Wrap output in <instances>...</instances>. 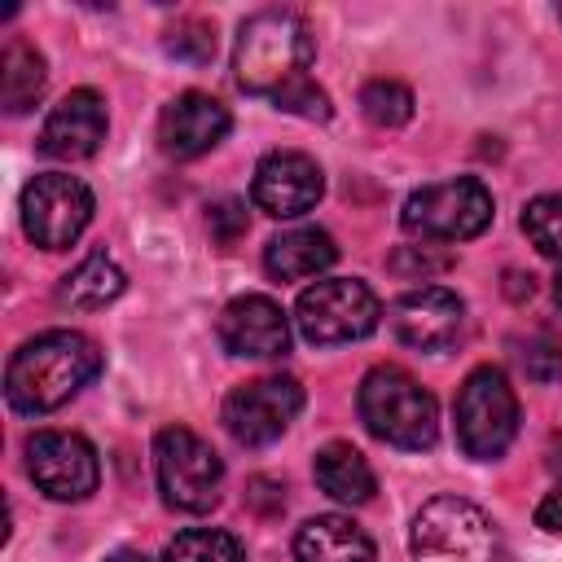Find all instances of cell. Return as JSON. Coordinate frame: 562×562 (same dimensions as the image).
I'll return each mask as SVG.
<instances>
[{
  "label": "cell",
  "instance_id": "cell-1",
  "mask_svg": "<svg viewBox=\"0 0 562 562\" xmlns=\"http://www.w3.org/2000/svg\"><path fill=\"white\" fill-rule=\"evenodd\" d=\"M101 373V347L79 329H48L26 338L4 369V400L13 413H53Z\"/></svg>",
  "mask_w": 562,
  "mask_h": 562
},
{
  "label": "cell",
  "instance_id": "cell-2",
  "mask_svg": "<svg viewBox=\"0 0 562 562\" xmlns=\"http://www.w3.org/2000/svg\"><path fill=\"white\" fill-rule=\"evenodd\" d=\"M316 40L307 22L290 9H263L241 22L233 44V79L250 97H277L290 83L307 79Z\"/></svg>",
  "mask_w": 562,
  "mask_h": 562
},
{
  "label": "cell",
  "instance_id": "cell-3",
  "mask_svg": "<svg viewBox=\"0 0 562 562\" xmlns=\"http://www.w3.org/2000/svg\"><path fill=\"white\" fill-rule=\"evenodd\" d=\"M360 422L369 426L373 439L404 448V452H422L439 439V404L435 395L400 364H378L364 373L360 395H356Z\"/></svg>",
  "mask_w": 562,
  "mask_h": 562
},
{
  "label": "cell",
  "instance_id": "cell-4",
  "mask_svg": "<svg viewBox=\"0 0 562 562\" xmlns=\"http://www.w3.org/2000/svg\"><path fill=\"white\" fill-rule=\"evenodd\" d=\"M154 474H158L162 501L171 509H180V514H206L220 501V487H224V461L189 426L158 430V439H154Z\"/></svg>",
  "mask_w": 562,
  "mask_h": 562
},
{
  "label": "cell",
  "instance_id": "cell-5",
  "mask_svg": "<svg viewBox=\"0 0 562 562\" xmlns=\"http://www.w3.org/2000/svg\"><path fill=\"white\" fill-rule=\"evenodd\" d=\"M518 435V400L496 364H479L457 391V443L474 461L501 457Z\"/></svg>",
  "mask_w": 562,
  "mask_h": 562
},
{
  "label": "cell",
  "instance_id": "cell-6",
  "mask_svg": "<svg viewBox=\"0 0 562 562\" xmlns=\"http://www.w3.org/2000/svg\"><path fill=\"white\" fill-rule=\"evenodd\" d=\"M413 562H492L496 536L487 514L461 496H435L417 509L408 531Z\"/></svg>",
  "mask_w": 562,
  "mask_h": 562
},
{
  "label": "cell",
  "instance_id": "cell-7",
  "mask_svg": "<svg viewBox=\"0 0 562 562\" xmlns=\"http://www.w3.org/2000/svg\"><path fill=\"white\" fill-rule=\"evenodd\" d=\"M294 321L307 342L334 347V342H356L373 334L382 321V303L360 277H329L299 294Z\"/></svg>",
  "mask_w": 562,
  "mask_h": 562
},
{
  "label": "cell",
  "instance_id": "cell-8",
  "mask_svg": "<svg viewBox=\"0 0 562 562\" xmlns=\"http://www.w3.org/2000/svg\"><path fill=\"white\" fill-rule=\"evenodd\" d=\"M400 224L422 241H465L492 224V193L470 176L422 184L417 193H408Z\"/></svg>",
  "mask_w": 562,
  "mask_h": 562
},
{
  "label": "cell",
  "instance_id": "cell-9",
  "mask_svg": "<svg viewBox=\"0 0 562 562\" xmlns=\"http://www.w3.org/2000/svg\"><path fill=\"white\" fill-rule=\"evenodd\" d=\"M88 220H92V189L79 176L44 171L22 189V228L44 250H61L79 241Z\"/></svg>",
  "mask_w": 562,
  "mask_h": 562
},
{
  "label": "cell",
  "instance_id": "cell-10",
  "mask_svg": "<svg viewBox=\"0 0 562 562\" xmlns=\"http://www.w3.org/2000/svg\"><path fill=\"white\" fill-rule=\"evenodd\" d=\"M299 408H303V386L294 378L268 373V378H250V382L228 391L224 426H228V435L237 443L263 448V443L285 435V426L299 417Z\"/></svg>",
  "mask_w": 562,
  "mask_h": 562
},
{
  "label": "cell",
  "instance_id": "cell-11",
  "mask_svg": "<svg viewBox=\"0 0 562 562\" xmlns=\"http://www.w3.org/2000/svg\"><path fill=\"white\" fill-rule=\"evenodd\" d=\"M26 474L53 501H88L101 483L97 452L75 430H35L26 439Z\"/></svg>",
  "mask_w": 562,
  "mask_h": 562
},
{
  "label": "cell",
  "instance_id": "cell-12",
  "mask_svg": "<svg viewBox=\"0 0 562 562\" xmlns=\"http://www.w3.org/2000/svg\"><path fill=\"white\" fill-rule=\"evenodd\" d=\"M325 193V176L316 167V158L299 154V149H272L259 158L255 180H250V198L263 215L272 220H294L307 215Z\"/></svg>",
  "mask_w": 562,
  "mask_h": 562
},
{
  "label": "cell",
  "instance_id": "cell-13",
  "mask_svg": "<svg viewBox=\"0 0 562 562\" xmlns=\"http://www.w3.org/2000/svg\"><path fill=\"white\" fill-rule=\"evenodd\" d=\"M461 321H465V307L443 285H417L391 303L395 338L417 347V351H448L461 334Z\"/></svg>",
  "mask_w": 562,
  "mask_h": 562
},
{
  "label": "cell",
  "instance_id": "cell-14",
  "mask_svg": "<svg viewBox=\"0 0 562 562\" xmlns=\"http://www.w3.org/2000/svg\"><path fill=\"white\" fill-rule=\"evenodd\" d=\"M220 342L228 356L272 360L290 351V321L268 294H241L220 312Z\"/></svg>",
  "mask_w": 562,
  "mask_h": 562
},
{
  "label": "cell",
  "instance_id": "cell-15",
  "mask_svg": "<svg viewBox=\"0 0 562 562\" xmlns=\"http://www.w3.org/2000/svg\"><path fill=\"white\" fill-rule=\"evenodd\" d=\"M101 140H105V101L92 88L66 92L40 127V149L48 158H61V162L92 158L101 149Z\"/></svg>",
  "mask_w": 562,
  "mask_h": 562
},
{
  "label": "cell",
  "instance_id": "cell-16",
  "mask_svg": "<svg viewBox=\"0 0 562 562\" xmlns=\"http://www.w3.org/2000/svg\"><path fill=\"white\" fill-rule=\"evenodd\" d=\"M228 110L206 92H180L158 119V145L167 158H198L228 136Z\"/></svg>",
  "mask_w": 562,
  "mask_h": 562
},
{
  "label": "cell",
  "instance_id": "cell-17",
  "mask_svg": "<svg viewBox=\"0 0 562 562\" xmlns=\"http://www.w3.org/2000/svg\"><path fill=\"white\" fill-rule=\"evenodd\" d=\"M334 259H338V246H334V237H329L325 228H316V224L285 228V233H277V237L263 246V268H268V277H277V281L316 277V272H325Z\"/></svg>",
  "mask_w": 562,
  "mask_h": 562
},
{
  "label": "cell",
  "instance_id": "cell-18",
  "mask_svg": "<svg viewBox=\"0 0 562 562\" xmlns=\"http://www.w3.org/2000/svg\"><path fill=\"white\" fill-rule=\"evenodd\" d=\"M294 562H373V540L342 514H316L294 536Z\"/></svg>",
  "mask_w": 562,
  "mask_h": 562
},
{
  "label": "cell",
  "instance_id": "cell-19",
  "mask_svg": "<svg viewBox=\"0 0 562 562\" xmlns=\"http://www.w3.org/2000/svg\"><path fill=\"white\" fill-rule=\"evenodd\" d=\"M312 474H316L321 492L342 505H364L378 492V479H373L364 452H356L351 443H325L312 461Z\"/></svg>",
  "mask_w": 562,
  "mask_h": 562
},
{
  "label": "cell",
  "instance_id": "cell-20",
  "mask_svg": "<svg viewBox=\"0 0 562 562\" xmlns=\"http://www.w3.org/2000/svg\"><path fill=\"white\" fill-rule=\"evenodd\" d=\"M123 285H127L123 268H119L105 250H92L75 272L61 277V285H57V303L70 307V312H97V307L114 303V299L123 294Z\"/></svg>",
  "mask_w": 562,
  "mask_h": 562
},
{
  "label": "cell",
  "instance_id": "cell-21",
  "mask_svg": "<svg viewBox=\"0 0 562 562\" xmlns=\"http://www.w3.org/2000/svg\"><path fill=\"white\" fill-rule=\"evenodd\" d=\"M44 83H48L44 57L26 40H9L4 61H0V105L9 114H26L44 97Z\"/></svg>",
  "mask_w": 562,
  "mask_h": 562
},
{
  "label": "cell",
  "instance_id": "cell-22",
  "mask_svg": "<svg viewBox=\"0 0 562 562\" xmlns=\"http://www.w3.org/2000/svg\"><path fill=\"white\" fill-rule=\"evenodd\" d=\"M162 562H241V544L220 527H189L162 549Z\"/></svg>",
  "mask_w": 562,
  "mask_h": 562
},
{
  "label": "cell",
  "instance_id": "cell-23",
  "mask_svg": "<svg viewBox=\"0 0 562 562\" xmlns=\"http://www.w3.org/2000/svg\"><path fill=\"white\" fill-rule=\"evenodd\" d=\"M360 114L373 127H404L413 119V92L400 79H369L360 88Z\"/></svg>",
  "mask_w": 562,
  "mask_h": 562
},
{
  "label": "cell",
  "instance_id": "cell-24",
  "mask_svg": "<svg viewBox=\"0 0 562 562\" xmlns=\"http://www.w3.org/2000/svg\"><path fill=\"white\" fill-rule=\"evenodd\" d=\"M522 233L527 241L549 255V259H562V193H540L522 206Z\"/></svg>",
  "mask_w": 562,
  "mask_h": 562
},
{
  "label": "cell",
  "instance_id": "cell-25",
  "mask_svg": "<svg viewBox=\"0 0 562 562\" xmlns=\"http://www.w3.org/2000/svg\"><path fill=\"white\" fill-rule=\"evenodd\" d=\"M167 53L180 57V61H193V66L211 61V57H215V26H211V22H198V18L176 22V26L167 31Z\"/></svg>",
  "mask_w": 562,
  "mask_h": 562
},
{
  "label": "cell",
  "instance_id": "cell-26",
  "mask_svg": "<svg viewBox=\"0 0 562 562\" xmlns=\"http://www.w3.org/2000/svg\"><path fill=\"white\" fill-rule=\"evenodd\" d=\"M518 360H522V369H527V378L531 382H540V386H549V382H558L562 378V342L553 338V334H531L527 342H522V351H518Z\"/></svg>",
  "mask_w": 562,
  "mask_h": 562
},
{
  "label": "cell",
  "instance_id": "cell-27",
  "mask_svg": "<svg viewBox=\"0 0 562 562\" xmlns=\"http://www.w3.org/2000/svg\"><path fill=\"white\" fill-rule=\"evenodd\" d=\"M206 228H211V241H215L220 250L237 246V241L246 237V228H250L246 202H241V198H224V202H215V206L206 211Z\"/></svg>",
  "mask_w": 562,
  "mask_h": 562
},
{
  "label": "cell",
  "instance_id": "cell-28",
  "mask_svg": "<svg viewBox=\"0 0 562 562\" xmlns=\"http://www.w3.org/2000/svg\"><path fill=\"white\" fill-rule=\"evenodd\" d=\"M272 101H277V110L299 114V119H312V123H325V119H329V97H325V88H316L312 79L290 83V88L277 92Z\"/></svg>",
  "mask_w": 562,
  "mask_h": 562
},
{
  "label": "cell",
  "instance_id": "cell-29",
  "mask_svg": "<svg viewBox=\"0 0 562 562\" xmlns=\"http://www.w3.org/2000/svg\"><path fill=\"white\" fill-rule=\"evenodd\" d=\"M448 263H452V259L439 255L435 246H400V250L391 255V272H400V277H408V281H426V277L443 272Z\"/></svg>",
  "mask_w": 562,
  "mask_h": 562
},
{
  "label": "cell",
  "instance_id": "cell-30",
  "mask_svg": "<svg viewBox=\"0 0 562 562\" xmlns=\"http://www.w3.org/2000/svg\"><path fill=\"white\" fill-rule=\"evenodd\" d=\"M536 527H544V531H553V536L562 531V483L536 505Z\"/></svg>",
  "mask_w": 562,
  "mask_h": 562
},
{
  "label": "cell",
  "instance_id": "cell-31",
  "mask_svg": "<svg viewBox=\"0 0 562 562\" xmlns=\"http://www.w3.org/2000/svg\"><path fill=\"white\" fill-rule=\"evenodd\" d=\"M549 470H553V474L562 479V439H558V443L549 448Z\"/></svg>",
  "mask_w": 562,
  "mask_h": 562
},
{
  "label": "cell",
  "instance_id": "cell-32",
  "mask_svg": "<svg viewBox=\"0 0 562 562\" xmlns=\"http://www.w3.org/2000/svg\"><path fill=\"white\" fill-rule=\"evenodd\" d=\"M105 562H149V558H140L136 549H119V553H110Z\"/></svg>",
  "mask_w": 562,
  "mask_h": 562
},
{
  "label": "cell",
  "instance_id": "cell-33",
  "mask_svg": "<svg viewBox=\"0 0 562 562\" xmlns=\"http://www.w3.org/2000/svg\"><path fill=\"white\" fill-rule=\"evenodd\" d=\"M553 294H558V303H562V272H558V285H553Z\"/></svg>",
  "mask_w": 562,
  "mask_h": 562
},
{
  "label": "cell",
  "instance_id": "cell-34",
  "mask_svg": "<svg viewBox=\"0 0 562 562\" xmlns=\"http://www.w3.org/2000/svg\"><path fill=\"white\" fill-rule=\"evenodd\" d=\"M558 18H562V9H558Z\"/></svg>",
  "mask_w": 562,
  "mask_h": 562
}]
</instances>
